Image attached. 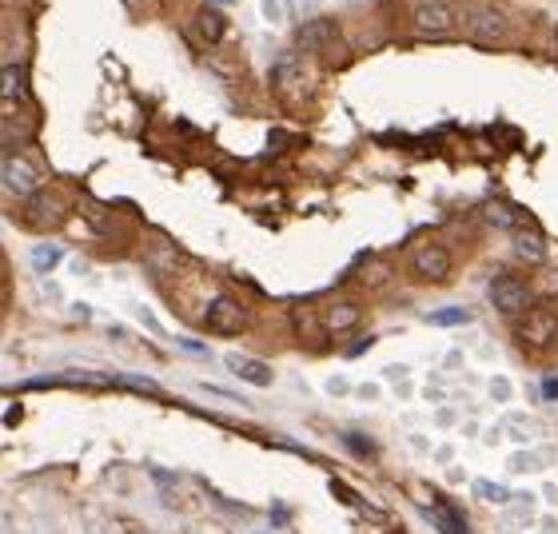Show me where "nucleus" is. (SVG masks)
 I'll return each mask as SVG.
<instances>
[{
    "label": "nucleus",
    "instance_id": "24",
    "mask_svg": "<svg viewBox=\"0 0 558 534\" xmlns=\"http://www.w3.org/2000/svg\"><path fill=\"white\" fill-rule=\"evenodd\" d=\"M207 4H231V0H207Z\"/></svg>",
    "mask_w": 558,
    "mask_h": 534
},
{
    "label": "nucleus",
    "instance_id": "6",
    "mask_svg": "<svg viewBox=\"0 0 558 534\" xmlns=\"http://www.w3.org/2000/svg\"><path fill=\"white\" fill-rule=\"evenodd\" d=\"M271 80H275V88L287 96V100H299V96H307V88H311L307 64H303L299 56H283V60H275Z\"/></svg>",
    "mask_w": 558,
    "mask_h": 534
},
{
    "label": "nucleus",
    "instance_id": "16",
    "mask_svg": "<svg viewBox=\"0 0 558 534\" xmlns=\"http://www.w3.org/2000/svg\"><path fill=\"white\" fill-rule=\"evenodd\" d=\"M196 28H199V36L204 40H220L223 36V16L220 12H212V8H207V12H199V20H196Z\"/></svg>",
    "mask_w": 558,
    "mask_h": 534
},
{
    "label": "nucleus",
    "instance_id": "12",
    "mask_svg": "<svg viewBox=\"0 0 558 534\" xmlns=\"http://www.w3.org/2000/svg\"><path fill=\"white\" fill-rule=\"evenodd\" d=\"M359 327V307L355 303H331L323 311V331L327 335H347Z\"/></svg>",
    "mask_w": 558,
    "mask_h": 534
},
{
    "label": "nucleus",
    "instance_id": "9",
    "mask_svg": "<svg viewBox=\"0 0 558 534\" xmlns=\"http://www.w3.org/2000/svg\"><path fill=\"white\" fill-rule=\"evenodd\" d=\"M4 188L12 191V196H36L40 191L36 167H32L24 156H12V151H8L4 156Z\"/></svg>",
    "mask_w": 558,
    "mask_h": 534
},
{
    "label": "nucleus",
    "instance_id": "18",
    "mask_svg": "<svg viewBox=\"0 0 558 534\" xmlns=\"http://www.w3.org/2000/svg\"><path fill=\"white\" fill-rule=\"evenodd\" d=\"M60 255L64 252L56 244H40L36 252H32V267H36V271H52L56 263H60Z\"/></svg>",
    "mask_w": 558,
    "mask_h": 534
},
{
    "label": "nucleus",
    "instance_id": "15",
    "mask_svg": "<svg viewBox=\"0 0 558 534\" xmlns=\"http://www.w3.org/2000/svg\"><path fill=\"white\" fill-rule=\"evenodd\" d=\"M335 36H339L335 20H307V24H303V32H299L303 48H327Z\"/></svg>",
    "mask_w": 558,
    "mask_h": 534
},
{
    "label": "nucleus",
    "instance_id": "2",
    "mask_svg": "<svg viewBox=\"0 0 558 534\" xmlns=\"http://www.w3.org/2000/svg\"><path fill=\"white\" fill-rule=\"evenodd\" d=\"M491 303L499 307V315L523 319L531 311V287L518 275H494L491 279Z\"/></svg>",
    "mask_w": 558,
    "mask_h": 534
},
{
    "label": "nucleus",
    "instance_id": "22",
    "mask_svg": "<svg viewBox=\"0 0 558 534\" xmlns=\"http://www.w3.org/2000/svg\"><path fill=\"white\" fill-rule=\"evenodd\" d=\"M542 395H546V399H558V379H554V375L542 383Z\"/></svg>",
    "mask_w": 558,
    "mask_h": 534
},
{
    "label": "nucleus",
    "instance_id": "11",
    "mask_svg": "<svg viewBox=\"0 0 558 534\" xmlns=\"http://www.w3.org/2000/svg\"><path fill=\"white\" fill-rule=\"evenodd\" d=\"M515 255L523 263H542V259H546V239H542V231L534 228V223H526V228L515 231Z\"/></svg>",
    "mask_w": 558,
    "mask_h": 534
},
{
    "label": "nucleus",
    "instance_id": "4",
    "mask_svg": "<svg viewBox=\"0 0 558 534\" xmlns=\"http://www.w3.org/2000/svg\"><path fill=\"white\" fill-rule=\"evenodd\" d=\"M462 28H467L470 40L494 44V40L507 36V16H502L499 8H491V4H475V8L467 12V20H462Z\"/></svg>",
    "mask_w": 558,
    "mask_h": 534
},
{
    "label": "nucleus",
    "instance_id": "13",
    "mask_svg": "<svg viewBox=\"0 0 558 534\" xmlns=\"http://www.w3.org/2000/svg\"><path fill=\"white\" fill-rule=\"evenodd\" d=\"M228 371L239 375V379L255 383V387H267L271 383V367L260 363V359H247V355H228Z\"/></svg>",
    "mask_w": 558,
    "mask_h": 534
},
{
    "label": "nucleus",
    "instance_id": "19",
    "mask_svg": "<svg viewBox=\"0 0 558 534\" xmlns=\"http://www.w3.org/2000/svg\"><path fill=\"white\" fill-rule=\"evenodd\" d=\"M467 311L462 307H443V311H435V315H430V323L435 327H454V323H467Z\"/></svg>",
    "mask_w": 558,
    "mask_h": 534
},
{
    "label": "nucleus",
    "instance_id": "8",
    "mask_svg": "<svg viewBox=\"0 0 558 534\" xmlns=\"http://www.w3.org/2000/svg\"><path fill=\"white\" fill-rule=\"evenodd\" d=\"M415 28L427 36H446V32H454V12L438 0H422V4H415Z\"/></svg>",
    "mask_w": 558,
    "mask_h": 534
},
{
    "label": "nucleus",
    "instance_id": "7",
    "mask_svg": "<svg viewBox=\"0 0 558 534\" xmlns=\"http://www.w3.org/2000/svg\"><path fill=\"white\" fill-rule=\"evenodd\" d=\"M207 327L215 335H239L247 327V311L231 295H215L212 307H207Z\"/></svg>",
    "mask_w": 558,
    "mask_h": 534
},
{
    "label": "nucleus",
    "instance_id": "1",
    "mask_svg": "<svg viewBox=\"0 0 558 534\" xmlns=\"http://www.w3.org/2000/svg\"><path fill=\"white\" fill-rule=\"evenodd\" d=\"M515 335H518V343H523L526 351L554 347V339H558V311L554 307H531L523 319H518Z\"/></svg>",
    "mask_w": 558,
    "mask_h": 534
},
{
    "label": "nucleus",
    "instance_id": "23",
    "mask_svg": "<svg viewBox=\"0 0 558 534\" xmlns=\"http://www.w3.org/2000/svg\"><path fill=\"white\" fill-rule=\"evenodd\" d=\"M539 462H546V454H539V459H531V467H539ZM515 467H526V454H518Z\"/></svg>",
    "mask_w": 558,
    "mask_h": 534
},
{
    "label": "nucleus",
    "instance_id": "14",
    "mask_svg": "<svg viewBox=\"0 0 558 534\" xmlns=\"http://www.w3.org/2000/svg\"><path fill=\"white\" fill-rule=\"evenodd\" d=\"M16 100H24V68L20 64H4V120H12Z\"/></svg>",
    "mask_w": 558,
    "mask_h": 534
},
{
    "label": "nucleus",
    "instance_id": "21",
    "mask_svg": "<svg viewBox=\"0 0 558 534\" xmlns=\"http://www.w3.org/2000/svg\"><path fill=\"white\" fill-rule=\"evenodd\" d=\"M347 443H351V451H359V454L371 451V446H367V438H359V435H347Z\"/></svg>",
    "mask_w": 558,
    "mask_h": 534
},
{
    "label": "nucleus",
    "instance_id": "17",
    "mask_svg": "<svg viewBox=\"0 0 558 534\" xmlns=\"http://www.w3.org/2000/svg\"><path fill=\"white\" fill-rule=\"evenodd\" d=\"M295 327H299V335L303 339H311V343H319V339H327V331H323V323H315L311 319V311H295Z\"/></svg>",
    "mask_w": 558,
    "mask_h": 534
},
{
    "label": "nucleus",
    "instance_id": "20",
    "mask_svg": "<svg viewBox=\"0 0 558 534\" xmlns=\"http://www.w3.org/2000/svg\"><path fill=\"white\" fill-rule=\"evenodd\" d=\"M478 494H483V499H494V502H507L510 499L502 486H491V483H478Z\"/></svg>",
    "mask_w": 558,
    "mask_h": 534
},
{
    "label": "nucleus",
    "instance_id": "10",
    "mask_svg": "<svg viewBox=\"0 0 558 534\" xmlns=\"http://www.w3.org/2000/svg\"><path fill=\"white\" fill-rule=\"evenodd\" d=\"M483 220L491 223V228H499V231H510V236H515L518 228H526V215L518 212V207H510L507 199H486L483 204Z\"/></svg>",
    "mask_w": 558,
    "mask_h": 534
},
{
    "label": "nucleus",
    "instance_id": "3",
    "mask_svg": "<svg viewBox=\"0 0 558 534\" xmlns=\"http://www.w3.org/2000/svg\"><path fill=\"white\" fill-rule=\"evenodd\" d=\"M411 275L422 283H443L451 275V252L443 244H419L411 252Z\"/></svg>",
    "mask_w": 558,
    "mask_h": 534
},
{
    "label": "nucleus",
    "instance_id": "5",
    "mask_svg": "<svg viewBox=\"0 0 558 534\" xmlns=\"http://www.w3.org/2000/svg\"><path fill=\"white\" fill-rule=\"evenodd\" d=\"M64 212H68V199L56 188H40L36 196H28V207H24L32 228H52V223L64 220Z\"/></svg>",
    "mask_w": 558,
    "mask_h": 534
}]
</instances>
